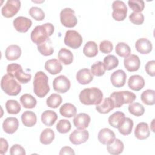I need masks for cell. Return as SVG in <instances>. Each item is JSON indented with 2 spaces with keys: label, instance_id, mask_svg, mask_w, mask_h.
Instances as JSON below:
<instances>
[{
  "label": "cell",
  "instance_id": "12",
  "mask_svg": "<svg viewBox=\"0 0 155 155\" xmlns=\"http://www.w3.org/2000/svg\"><path fill=\"white\" fill-rule=\"evenodd\" d=\"M88 131L86 130H74L70 135L69 140L74 145H80L87 141Z\"/></svg>",
  "mask_w": 155,
  "mask_h": 155
},
{
  "label": "cell",
  "instance_id": "36",
  "mask_svg": "<svg viewBox=\"0 0 155 155\" xmlns=\"http://www.w3.org/2000/svg\"><path fill=\"white\" fill-rule=\"evenodd\" d=\"M20 102H21L22 106L25 108H33L37 104L35 97L28 93L21 96L20 97Z\"/></svg>",
  "mask_w": 155,
  "mask_h": 155
},
{
  "label": "cell",
  "instance_id": "8",
  "mask_svg": "<svg viewBox=\"0 0 155 155\" xmlns=\"http://www.w3.org/2000/svg\"><path fill=\"white\" fill-rule=\"evenodd\" d=\"M82 41L81 35L76 30H70L66 31L64 38V43L69 47L77 49L81 47Z\"/></svg>",
  "mask_w": 155,
  "mask_h": 155
},
{
  "label": "cell",
  "instance_id": "13",
  "mask_svg": "<svg viewBox=\"0 0 155 155\" xmlns=\"http://www.w3.org/2000/svg\"><path fill=\"white\" fill-rule=\"evenodd\" d=\"M13 26L16 31L20 33H25L32 25V21L24 16H18L13 20Z\"/></svg>",
  "mask_w": 155,
  "mask_h": 155
},
{
  "label": "cell",
  "instance_id": "42",
  "mask_svg": "<svg viewBox=\"0 0 155 155\" xmlns=\"http://www.w3.org/2000/svg\"><path fill=\"white\" fill-rule=\"evenodd\" d=\"M104 64L105 65L106 70H111L118 66L119 60L115 56L109 54L104 58Z\"/></svg>",
  "mask_w": 155,
  "mask_h": 155
},
{
  "label": "cell",
  "instance_id": "46",
  "mask_svg": "<svg viewBox=\"0 0 155 155\" xmlns=\"http://www.w3.org/2000/svg\"><path fill=\"white\" fill-rule=\"evenodd\" d=\"M30 15L35 20L41 21L45 18V13L44 11L39 7H32L29 10Z\"/></svg>",
  "mask_w": 155,
  "mask_h": 155
},
{
  "label": "cell",
  "instance_id": "9",
  "mask_svg": "<svg viewBox=\"0 0 155 155\" xmlns=\"http://www.w3.org/2000/svg\"><path fill=\"white\" fill-rule=\"evenodd\" d=\"M113 18L117 21H124L127 13V7L125 4L122 1H114L112 4Z\"/></svg>",
  "mask_w": 155,
  "mask_h": 155
},
{
  "label": "cell",
  "instance_id": "44",
  "mask_svg": "<svg viewBox=\"0 0 155 155\" xmlns=\"http://www.w3.org/2000/svg\"><path fill=\"white\" fill-rule=\"evenodd\" d=\"M71 128V124L69 120L67 119H61L56 124V130L62 134L68 133Z\"/></svg>",
  "mask_w": 155,
  "mask_h": 155
},
{
  "label": "cell",
  "instance_id": "21",
  "mask_svg": "<svg viewBox=\"0 0 155 155\" xmlns=\"http://www.w3.org/2000/svg\"><path fill=\"white\" fill-rule=\"evenodd\" d=\"M128 85L130 89L138 91L144 87L145 80L140 75H133L128 81Z\"/></svg>",
  "mask_w": 155,
  "mask_h": 155
},
{
  "label": "cell",
  "instance_id": "29",
  "mask_svg": "<svg viewBox=\"0 0 155 155\" xmlns=\"http://www.w3.org/2000/svg\"><path fill=\"white\" fill-rule=\"evenodd\" d=\"M21 120L24 126L31 127L36 124L37 117L34 112L31 111H25L21 115Z\"/></svg>",
  "mask_w": 155,
  "mask_h": 155
},
{
  "label": "cell",
  "instance_id": "5",
  "mask_svg": "<svg viewBox=\"0 0 155 155\" xmlns=\"http://www.w3.org/2000/svg\"><path fill=\"white\" fill-rule=\"evenodd\" d=\"M110 97L114 102V108H120L124 104H131L134 102L136 96L130 91H120L112 93Z\"/></svg>",
  "mask_w": 155,
  "mask_h": 155
},
{
  "label": "cell",
  "instance_id": "38",
  "mask_svg": "<svg viewBox=\"0 0 155 155\" xmlns=\"http://www.w3.org/2000/svg\"><path fill=\"white\" fill-rule=\"evenodd\" d=\"M133 127V122L129 117H125V120L118 128L119 133L124 136H127L131 133Z\"/></svg>",
  "mask_w": 155,
  "mask_h": 155
},
{
  "label": "cell",
  "instance_id": "3",
  "mask_svg": "<svg viewBox=\"0 0 155 155\" xmlns=\"http://www.w3.org/2000/svg\"><path fill=\"white\" fill-rule=\"evenodd\" d=\"M50 91L48 78L45 73L39 71L36 73L33 80V91L39 97H45Z\"/></svg>",
  "mask_w": 155,
  "mask_h": 155
},
{
  "label": "cell",
  "instance_id": "20",
  "mask_svg": "<svg viewBox=\"0 0 155 155\" xmlns=\"http://www.w3.org/2000/svg\"><path fill=\"white\" fill-rule=\"evenodd\" d=\"M19 121L17 118L9 117L6 118L2 123V128L4 131L8 134L14 133L18 128Z\"/></svg>",
  "mask_w": 155,
  "mask_h": 155
},
{
  "label": "cell",
  "instance_id": "19",
  "mask_svg": "<svg viewBox=\"0 0 155 155\" xmlns=\"http://www.w3.org/2000/svg\"><path fill=\"white\" fill-rule=\"evenodd\" d=\"M136 50L141 54H148L153 48L152 44L150 41L146 38H140L136 41L135 43Z\"/></svg>",
  "mask_w": 155,
  "mask_h": 155
},
{
  "label": "cell",
  "instance_id": "4",
  "mask_svg": "<svg viewBox=\"0 0 155 155\" xmlns=\"http://www.w3.org/2000/svg\"><path fill=\"white\" fill-rule=\"evenodd\" d=\"M1 88L5 93L9 96H17L21 91L22 87L15 78L5 74L1 81Z\"/></svg>",
  "mask_w": 155,
  "mask_h": 155
},
{
  "label": "cell",
  "instance_id": "34",
  "mask_svg": "<svg viewBox=\"0 0 155 155\" xmlns=\"http://www.w3.org/2000/svg\"><path fill=\"white\" fill-rule=\"evenodd\" d=\"M54 139V131L51 128L44 129L40 134L39 140L44 145L50 144Z\"/></svg>",
  "mask_w": 155,
  "mask_h": 155
},
{
  "label": "cell",
  "instance_id": "14",
  "mask_svg": "<svg viewBox=\"0 0 155 155\" xmlns=\"http://www.w3.org/2000/svg\"><path fill=\"white\" fill-rule=\"evenodd\" d=\"M125 68L130 72L136 71L139 70L140 65V61L136 54H130L125 58L124 60Z\"/></svg>",
  "mask_w": 155,
  "mask_h": 155
},
{
  "label": "cell",
  "instance_id": "27",
  "mask_svg": "<svg viewBox=\"0 0 155 155\" xmlns=\"http://www.w3.org/2000/svg\"><path fill=\"white\" fill-rule=\"evenodd\" d=\"M124 148L123 142L119 139H116L110 144L107 145L108 152L113 155H118L122 153Z\"/></svg>",
  "mask_w": 155,
  "mask_h": 155
},
{
  "label": "cell",
  "instance_id": "11",
  "mask_svg": "<svg viewBox=\"0 0 155 155\" xmlns=\"http://www.w3.org/2000/svg\"><path fill=\"white\" fill-rule=\"evenodd\" d=\"M70 81L64 75L56 77L53 82V87L54 91L60 93H66L70 88Z\"/></svg>",
  "mask_w": 155,
  "mask_h": 155
},
{
  "label": "cell",
  "instance_id": "45",
  "mask_svg": "<svg viewBox=\"0 0 155 155\" xmlns=\"http://www.w3.org/2000/svg\"><path fill=\"white\" fill-rule=\"evenodd\" d=\"M128 4L130 8L136 13H140L145 7V2L142 0H130L128 1Z\"/></svg>",
  "mask_w": 155,
  "mask_h": 155
},
{
  "label": "cell",
  "instance_id": "1",
  "mask_svg": "<svg viewBox=\"0 0 155 155\" xmlns=\"http://www.w3.org/2000/svg\"><path fill=\"white\" fill-rule=\"evenodd\" d=\"M80 102L84 105H98L102 101L103 93L102 91L96 88H87L82 90L79 95Z\"/></svg>",
  "mask_w": 155,
  "mask_h": 155
},
{
  "label": "cell",
  "instance_id": "22",
  "mask_svg": "<svg viewBox=\"0 0 155 155\" xmlns=\"http://www.w3.org/2000/svg\"><path fill=\"white\" fill-rule=\"evenodd\" d=\"M45 70L51 74H57L62 70L61 63L56 59H51L47 61L44 66Z\"/></svg>",
  "mask_w": 155,
  "mask_h": 155
},
{
  "label": "cell",
  "instance_id": "28",
  "mask_svg": "<svg viewBox=\"0 0 155 155\" xmlns=\"http://www.w3.org/2000/svg\"><path fill=\"white\" fill-rule=\"evenodd\" d=\"M38 50L45 56L51 55L54 53V48L51 39L48 38L44 42L38 45Z\"/></svg>",
  "mask_w": 155,
  "mask_h": 155
},
{
  "label": "cell",
  "instance_id": "51",
  "mask_svg": "<svg viewBox=\"0 0 155 155\" xmlns=\"http://www.w3.org/2000/svg\"><path fill=\"white\" fill-rule=\"evenodd\" d=\"M1 147H0V154H4L8 150V144L6 139L4 138H1Z\"/></svg>",
  "mask_w": 155,
  "mask_h": 155
},
{
  "label": "cell",
  "instance_id": "47",
  "mask_svg": "<svg viewBox=\"0 0 155 155\" xmlns=\"http://www.w3.org/2000/svg\"><path fill=\"white\" fill-rule=\"evenodd\" d=\"M129 19L134 24L140 25L144 22V16L142 13L133 12L130 15Z\"/></svg>",
  "mask_w": 155,
  "mask_h": 155
},
{
  "label": "cell",
  "instance_id": "25",
  "mask_svg": "<svg viewBox=\"0 0 155 155\" xmlns=\"http://www.w3.org/2000/svg\"><path fill=\"white\" fill-rule=\"evenodd\" d=\"M21 49L17 45H10L5 50V58L8 61H15L20 58L21 55Z\"/></svg>",
  "mask_w": 155,
  "mask_h": 155
},
{
  "label": "cell",
  "instance_id": "50",
  "mask_svg": "<svg viewBox=\"0 0 155 155\" xmlns=\"http://www.w3.org/2000/svg\"><path fill=\"white\" fill-rule=\"evenodd\" d=\"M146 73L151 77L155 76V61L154 60L148 61L145 67Z\"/></svg>",
  "mask_w": 155,
  "mask_h": 155
},
{
  "label": "cell",
  "instance_id": "6",
  "mask_svg": "<svg viewBox=\"0 0 155 155\" xmlns=\"http://www.w3.org/2000/svg\"><path fill=\"white\" fill-rule=\"evenodd\" d=\"M7 74L22 84L28 83L31 79V75L24 72L21 65L18 64H10L7 67Z\"/></svg>",
  "mask_w": 155,
  "mask_h": 155
},
{
  "label": "cell",
  "instance_id": "17",
  "mask_svg": "<svg viewBox=\"0 0 155 155\" xmlns=\"http://www.w3.org/2000/svg\"><path fill=\"white\" fill-rule=\"evenodd\" d=\"M97 138L101 143L107 145L115 139V134L111 130L104 128L99 131Z\"/></svg>",
  "mask_w": 155,
  "mask_h": 155
},
{
  "label": "cell",
  "instance_id": "43",
  "mask_svg": "<svg viewBox=\"0 0 155 155\" xmlns=\"http://www.w3.org/2000/svg\"><path fill=\"white\" fill-rule=\"evenodd\" d=\"M91 71L93 75L96 76H102L105 73L106 67L103 62L97 61L91 65Z\"/></svg>",
  "mask_w": 155,
  "mask_h": 155
},
{
  "label": "cell",
  "instance_id": "26",
  "mask_svg": "<svg viewBox=\"0 0 155 155\" xmlns=\"http://www.w3.org/2000/svg\"><path fill=\"white\" fill-rule=\"evenodd\" d=\"M125 119V114L121 111H116L108 117L109 124L114 128H118Z\"/></svg>",
  "mask_w": 155,
  "mask_h": 155
},
{
  "label": "cell",
  "instance_id": "39",
  "mask_svg": "<svg viewBox=\"0 0 155 155\" xmlns=\"http://www.w3.org/2000/svg\"><path fill=\"white\" fill-rule=\"evenodd\" d=\"M116 53L120 57L127 58L131 53V48L128 44L125 42H119L115 48Z\"/></svg>",
  "mask_w": 155,
  "mask_h": 155
},
{
  "label": "cell",
  "instance_id": "2",
  "mask_svg": "<svg viewBox=\"0 0 155 155\" xmlns=\"http://www.w3.org/2000/svg\"><path fill=\"white\" fill-rule=\"evenodd\" d=\"M54 30V27L51 23H45L41 25H37L31 33V39L38 45L49 38L53 33Z\"/></svg>",
  "mask_w": 155,
  "mask_h": 155
},
{
  "label": "cell",
  "instance_id": "48",
  "mask_svg": "<svg viewBox=\"0 0 155 155\" xmlns=\"http://www.w3.org/2000/svg\"><path fill=\"white\" fill-rule=\"evenodd\" d=\"M113 48V44L108 40H104L101 42L99 45V50L103 53H110Z\"/></svg>",
  "mask_w": 155,
  "mask_h": 155
},
{
  "label": "cell",
  "instance_id": "32",
  "mask_svg": "<svg viewBox=\"0 0 155 155\" xmlns=\"http://www.w3.org/2000/svg\"><path fill=\"white\" fill-rule=\"evenodd\" d=\"M58 57L64 65H70L73 61V53L70 50L65 48H62L59 51Z\"/></svg>",
  "mask_w": 155,
  "mask_h": 155
},
{
  "label": "cell",
  "instance_id": "37",
  "mask_svg": "<svg viewBox=\"0 0 155 155\" xmlns=\"http://www.w3.org/2000/svg\"><path fill=\"white\" fill-rule=\"evenodd\" d=\"M5 108L8 114H17L20 112L21 107L20 104L17 101L10 99L6 102Z\"/></svg>",
  "mask_w": 155,
  "mask_h": 155
},
{
  "label": "cell",
  "instance_id": "41",
  "mask_svg": "<svg viewBox=\"0 0 155 155\" xmlns=\"http://www.w3.org/2000/svg\"><path fill=\"white\" fill-rule=\"evenodd\" d=\"M62 101V99L61 95L57 93H53L47 99L46 103L48 107L56 108L61 105Z\"/></svg>",
  "mask_w": 155,
  "mask_h": 155
},
{
  "label": "cell",
  "instance_id": "40",
  "mask_svg": "<svg viewBox=\"0 0 155 155\" xmlns=\"http://www.w3.org/2000/svg\"><path fill=\"white\" fill-rule=\"evenodd\" d=\"M129 112L136 116H142L145 113L144 107L139 102H132L128 107Z\"/></svg>",
  "mask_w": 155,
  "mask_h": 155
},
{
  "label": "cell",
  "instance_id": "49",
  "mask_svg": "<svg viewBox=\"0 0 155 155\" xmlns=\"http://www.w3.org/2000/svg\"><path fill=\"white\" fill-rule=\"evenodd\" d=\"M10 154L11 155H25L26 153L24 148L21 145L15 144L11 147L10 149Z\"/></svg>",
  "mask_w": 155,
  "mask_h": 155
},
{
  "label": "cell",
  "instance_id": "18",
  "mask_svg": "<svg viewBox=\"0 0 155 155\" xmlns=\"http://www.w3.org/2000/svg\"><path fill=\"white\" fill-rule=\"evenodd\" d=\"M135 137L139 140H144L147 139L150 135V131L149 130L147 123L142 122L139 123L134 130Z\"/></svg>",
  "mask_w": 155,
  "mask_h": 155
},
{
  "label": "cell",
  "instance_id": "33",
  "mask_svg": "<svg viewBox=\"0 0 155 155\" xmlns=\"http://www.w3.org/2000/svg\"><path fill=\"white\" fill-rule=\"evenodd\" d=\"M83 53L88 58L96 56L98 53V48L97 44L94 41L87 42L84 47Z\"/></svg>",
  "mask_w": 155,
  "mask_h": 155
},
{
  "label": "cell",
  "instance_id": "7",
  "mask_svg": "<svg viewBox=\"0 0 155 155\" xmlns=\"http://www.w3.org/2000/svg\"><path fill=\"white\" fill-rule=\"evenodd\" d=\"M60 20L62 24L68 28H73L78 23V19L73 10L65 8L60 13Z\"/></svg>",
  "mask_w": 155,
  "mask_h": 155
},
{
  "label": "cell",
  "instance_id": "30",
  "mask_svg": "<svg viewBox=\"0 0 155 155\" xmlns=\"http://www.w3.org/2000/svg\"><path fill=\"white\" fill-rule=\"evenodd\" d=\"M57 119V114L52 110H46L41 115L42 122L46 126H52Z\"/></svg>",
  "mask_w": 155,
  "mask_h": 155
},
{
  "label": "cell",
  "instance_id": "16",
  "mask_svg": "<svg viewBox=\"0 0 155 155\" xmlns=\"http://www.w3.org/2000/svg\"><path fill=\"white\" fill-rule=\"evenodd\" d=\"M90 116L86 113H79L74 116L73 124L79 130H84L87 128L90 122Z\"/></svg>",
  "mask_w": 155,
  "mask_h": 155
},
{
  "label": "cell",
  "instance_id": "23",
  "mask_svg": "<svg viewBox=\"0 0 155 155\" xmlns=\"http://www.w3.org/2000/svg\"><path fill=\"white\" fill-rule=\"evenodd\" d=\"M76 79L79 84L86 85L92 81L93 76L88 68H82L76 73Z\"/></svg>",
  "mask_w": 155,
  "mask_h": 155
},
{
  "label": "cell",
  "instance_id": "31",
  "mask_svg": "<svg viewBox=\"0 0 155 155\" xmlns=\"http://www.w3.org/2000/svg\"><path fill=\"white\" fill-rule=\"evenodd\" d=\"M59 112L62 116L70 118L76 116L77 110L73 104L71 103H65L61 107Z\"/></svg>",
  "mask_w": 155,
  "mask_h": 155
},
{
  "label": "cell",
  "instance_id": "35",
  "mask_svg": "<svg viewBox=\"0 0 155 155\" xmlns=\"http://www.w3.org/2000/svg\"><path fill=\"white\" fill-rule=\"evenodd\" d=\"M142 101L147 105H153L155 104V91L148 89L140 95Z\"/></svg>",
  "mask_w": 155,
  "mask_h": 155
},
{
  "label": "cell",
  "instance_id": "10",
  "mask_svg": "<svg viewBox=\"0 0 155 155\" xmlns=\"http://www.w3.org/2000/svg\"><path fill=\"white\" fill-rule=\"evenodd\" d=\"M21 8V1L18 0H8L1 8V13L5 18L15 16Z\"/></svg>",
  "mask_w": 155,
  "mask_h": 155
},
{
  "label": "cell",
  "instance_id": "24",
  "mask_svg": "<svg viewBox=\"0 0 155 155\" xmlns=\"http://www.w3.org/2000/svg\"><path fill=\"white\" fill-rule=\"evenodd\" d=\"M114 108V104L113 100L110 97H106L101 102L100 104L96 105V109L97 111L102 114H107L113 110Z\"/></svg>",
  "mask_w": 155,
  "mask_h": 155
},
{
  "label": "cell",
  "instance_id": "15",
  "mask_svg": "<svg viewBox=\"0 0 155 155\" xmlns=\"http://www.w3.org/2000/svg\"><path fill=\"white\" fill-rule=\"evenodd\" d=\"M127 74L122 70H117L114 71L110 78L112 85L116 88L122 87L126 82Z\"/></svg>",
  "mask_w": 155,
  "mask_h": 155
},
{
  "label": "cell",
  "instance_id": "52",
  "mask_svg": "<svg viewBox=\"0 0 155 155\" xmlns=\"http://www.w3.org/2000/svg\"><path fill=\"white\" fill-rule=\"evenodd\" d=\"M75 153L74 150L70 147L65 146L62 147L59 152V154H74Z\"/></svg>",
  "mask_w": 155,
  "mask_h": 155
}]
</instances>
